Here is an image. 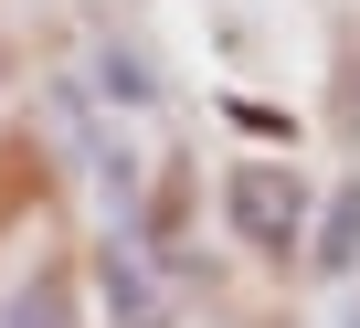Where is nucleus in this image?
I'll list each match as a JSON object with an SVG mask.
<instances>
[{"label": "nucleus", "mask_w": 360, "mask_h": 328, "mask_svg": "<svg viewBox=\"0 0 360 328\" xmlns=\"http://www.w3.org/2000/svg\"><path fill=\"white\" fill-rule=\"evenodd\" d=\"M223 223H233V244H255V254H297L307 244V181L286 170V159H233L223 170Z\"/></svg>", "instance_id": "f257e3e1"}, {"label": "nucleus", "mask_w": 360, "mask_h": 328, "mask_svg": "<svg viewBox=\"0 0 360 328\" xmlns=\"http://www.w3.org/2000/svg\"><path fill=\"white\" fill-rule=\"evenodd\" d=\"M96 286H106V317H117V328H169V286L148 275L138 223H117V233L96 244Z\"/></svg>", "instance_id": "f03ea898"}, {"label": "nucleus", "mask_w": 360, "mask_h": 328, "mask_svg": "<svg viewBox=\"0 0 360 328\" xmlns=\"http://www.w3.org/2000/svg\"><path fill=\"white\" fill-rule=\"evenodd\" d=\"M307 265H318V275H349V265H360V181H339L328 212L307 223Z\"/></svg>", "instance_id": "7ed1b4c3"}, {"label": "nucleus", "mask_w": 360, "mask_h": 328, "mask_svg": "<svg viewBox=\"0 0 360 328\" xmlns=\"http://www.w3.org/2000/svg\"><path fill=\"white\" fill-rule=\"evenodd\" d=\"M0 328H85V317H75V286L64 275H32V286L0 296Z\"/></svg>", "instance_id": "20e7f679"}, {"label": "nucleus", "mask_w": 360, "mask_h": 328, "mask_svg": "<svg viewBox=\"0 0 360 328\" xmlns=\"http://www.w3.org/2000/svg\"><path fill=\"white\" fill-rule=\"evenodd\" d=\"M96 96H106V106H148L159 85H148V64H138L127 43H96Z\"/></svg>", "instance_id": "39448f33"}]
</instances>
